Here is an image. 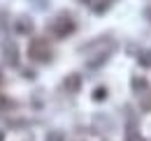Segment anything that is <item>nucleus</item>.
I'll return each instance as SVG.
<instances>
[{
  "instance_id": "f257e3e1",
  "label": "nucleus",
  "mask_w": 151,
  "mask_h": 141,
  "mask_svg": "<svg viewBox=\"0 0 151 141\" xmlns=\"http://www.w3.org/2000/svg\"><path fill=\"white\" fill-rule=\"evenodd\" d=\"M77 30V23L70 14H58L51 23H49V33L56 37V39H63V37H70Z\"/></svg>"
},
{
  "instance_id": "f03ea898",
  "label": "nucleus",
  "mask_w": 151,
  "mask_h": 141,
  "mask_svg": "<svg viewBox=\"0 0 151 141\" xmlns=\"http://www.w3.org/2000/svg\"><path fill=\"white\" fill-rule=\"evenodd\" d=\"M28 58L30 60H35V63H47L49 58H51V53L47 49V39H33L30 42V46H28Z\"/></svg>"
},
{
  "instance_id": "7ed1b4c3",
  "label": "nucleus",
  "mask_w": 151,
  "mask_h": 141,
  "mask_svg": "<svg viewBox=\"0 0 151 141\" xmlns=\"http://www.w3.org/2000/svg\"><path fill=\"white\" fill-rule=\"evenodd\" d=\"M2 58H5L7 65L17 67V65H19V46H17L14 42H5V46H2Z\"/></svg>"
},
{
  "instance_id": "20e7f679",
  "label": "nucleus",
  "mask_w": 151,
  "mask_h": 141,
  "mask_svg": "<svg viewBox=\"0 0 151 141\" xmlns=\"http://www.w3.org/2000/svg\"><path fill=\"white\" fill-rule=\"evenodd\" d=\"M14 33L17 35H30L33 33V19L28 16V14L17 16V21H14Z\"/></svg>"
},
{
  "instance_id": "39448f33",
  "label": "nucleus",
  "mask_w": 151,
  "mask_h": 141,
  "mask_svg": "<svg viewBox=\"0 0 151 141\" xmlns=\"http://www.w3.org/2000/svg\"><path fill=\"white\" fill-rule=\"evenodd\" d=\"M63 88L68 90V93H72V95H77V93L81 90V74H79V72L68 74V76L63 79Z\"/></svg>"
},
{
  "instance_id": "423d86ee",
  "label": "nucleus",
  "mask_w": 151,
  "mask_h": 141,
  "mask_svg": "<svg viewBox=\"0 0 151 141\" xmlns=\"http://www.w3.org/2000/svg\"><path fill=\"white\" fill-rule=\"evenodd\" d=\"M112 51H114V49H107V51H105V53H100V56H95L93 60L88 63V67H91V70H98L100 65H105V63L109 60V56H112Z\"/></svg>"
},
{
  "instance_id": "0eeeda50",
  "label": "nucleus",
  "mask_w": 151,
  "mask_h": 141,
  "mask_svg": "<svg viewBox=\"0 0 151 141\" xmlns=\"http://www.w3.org/2000/svg\"><path fill=\"white\" fill-rule=\"evenodd\" d=\"M130 88H132V93H144V90L149 88V83H147V79L144 76H132V81H130Z\"/></svg>"
},
{
  "instance_id": "6e6552de",
  "label": "nucleus",
  "mask_w": 151,
  "mask_h": 141,
  "mask_svg": "<svg viewBox=\"0 0 151 141\" xmlns=\"http://www.w3.org/2000/svg\"><path fill=\"white\" fill-rule=\"evenodd\" d=\"M107 95H109V90L105 88V86H95L93 93H91V100H93V102H105Z\"/></svg>"
},
{
  "instance_id": "1a4fd4ad",
  "label": "nucleus",
  "mask_w": 151,
  "mask_h": 141,
  "mask_svg": "<svg viewBox=\"0 0 151 141\" xmlns=\"http://www.w3.org/2000/svg\"><path fill=\"white\" fill-rule=\"evenodd\" d=\"M137 63L142 67H151V49H142L137 53Z\"/></svg>"
},
{
  "instance_id": "9d476101",
  "label": "nucleus",
  "mask_w": 151,
  "mask_h": 141,
  "mask_svg": "<svg viewBox=\"0 0 151 141\" xmlns=\"http://www.w3.org/2000/svg\"><path fill=\"white\" fill-rule=\"evenodd\" d=\"M107 5H109L107 0H95L93 5H91V9H93V14H105L107 12Z\"/></svg>"
},
{
  "instance_id": "9b49d317",
  "label": "nucleus",
  "mask_w": 151,
  "mask_h": 141,
  "mask_svg": "<svg viewBox=\"0 0 151 141\" xmlns=\"http://www.w3.org/2000/svg\"><path fill=\"white\" fill-rule=\"evenodd\" d=\"M44 141H65V134H63V132H49V134H47V139Z\"/></svg>"
},
{
  "instance_id": "f8f14e48",
  "label": "nucleus",
  "mask_w": 151,
  "mask_h": 141,
  "mask_svg": "<svg viewBox=\"0 0 151 141\" xmlns=\"http://www.w3.org/2000/svg\"><path fill=\"white\" fill-rule=\"evenodd\" d=\"M33 2H35L37 9H47V7H49V0H33Z\"/></svg>"
},
{
  "instance_id": "ddd939ff",
  "label": "nucleus",
  "mask_w": 151,
  "mask_h": 141,
  "mask_svg": "<svg viewBox=\"0 0 151 141\" xmlns=\"http://www.w3.org/2000/svg\"><path fill=\"white\" fill-rule=\"evenodd\" d=\"M23 76H26V79H35V72L33 70H23Z\"/></svg>"
},
{
  "instance_id": "4468645a",
  "label": "nucleus",
  "mask_w": 151,
  "mask_h": 141,
  "mask_svg": "<svg viewBox=\"0 0 151 141\" xmlns=\"http://www.w3.org/2000/svg\"><path fill=\"white\" fill-rule=\"evenodd\" d=\"M144 16H147V19L151 21V7H147V9H144Z\"/></svg>"
},
{
  "instance_id": "2eb2a0df",
  "label": "nucleus",
  "mask_w": 151,
  "mask_h": 141,
  "mask_svg": "<svg viewBox=\"0 0 151 141\" xmlns=\"http://www.w3.org/2000/svg\"><path fill=\"white\" fill-rule=\"evenodd\" d=\"M0 141H5V134H2V132H0Z\"/></svg>"
}]
</instances>
